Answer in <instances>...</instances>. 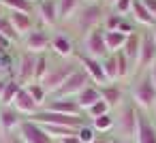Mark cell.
<instances>
[{
  "mask_svg": "<svg viewBox=\"0 0 156 143\" xmlns=\"http://www.w3.org/2000/svg\"><path fill=\"white\" fill-rule=\"evenodd\" d=\"M58 143H81V141L77 139V134H73V137H66V139H62V141H58Z\"/></svg>",
  "mask_w": 156,
  "mask_h": 143,
  "instance_id": "b9f144b4",
  "label": "cell"
},
{
  "mask_svg": "<svg viewBox=\"0 0 156 143\" xmlns=\"http://www.w3.org/2000/svg\"><path fill=\"white\" fill-rule=\"evenodd\" d=\"M43 109H49V111H56V113H64V115H83V111L79 109L75 98H49Z\"/></svg>",
  "mask_w": 156,
  "mask_h": 143,
  "instance_id": "ffe728a7",
  "label": "cell"
},
{
  "mask_svg": "<svg viewBox=\"0 0 156 143\" xmlns=\"http://www.w3.org/2000/svg\"><path fill=\"white\" fill-rule=\"evenodd\" d=\"M77 139H79L81 143H96V141H98V132L92 128L90 122H86L83 126L77 128Z\"/></svg>",
  "mask_w": 156,
  "mask_h": 143,
  "instance_id": "d6a6232c",
  "label": "cell"
},
{
  "mask_svg": "<svg viewBox=\"0 0 156 143\" xmlns=\"http://www.w3.org/2000/svg\"><path fill=\"white\" fill-rule=\"evenodd\" d=\"M150 30H152V37H154V41H156V26H154V28H150Z\"/></svg>",
  "mask_w": 156,
  "mask_h": 143,
  "instance_id": "7dc6e473",
  "label": "cell"
},
{
  "mask_svg": "<svg viewBox=\"0 0 156 143\" xmlns=\"http://www.w3.org/2000/svg\"><path fill=\"white\" fill-rule=\"evenodd\" d=\"M0 107H2V105H0Z\"/></svg>",
  "mask_w": 156,
  "mask_h": 143,
  "instance_id": "816d5d0a",
  "label": "cell"
},
{
  "mask_svg": "<svg viewBox=\"0 0 156 143\" xmlns=\"http://www.w3.org/2000/svg\"><path fill=\"white\" fill-rule=\"evenodd\" d=\"M105 113H111V109H109V105H107V103L101 98V100H96V103H94V105H92V107H90V109H88L83 115H86V117H90V120H94V117L105 115Z\"/></svg>",
  "mask_w": 156,
  "mask_h": 143,
  "instance_id": "d590c367",
  "label": "cell"
},
{
  "mask_svg": "<svg viewBox=\"0 0 156 143\" xmlns=\"http://www.w3.org/2000/svg\"><path fill=\"white\" fill-rule=\"evenodd\" d=\"M128 98L135 103V107L143 113H152L154 105H156V85L152 83L150 73H139L130 77L128 83Z\"/></svg>",
  "mask_w": 156,
  "mask_h": 143,
  "instance_id": "7a4b0ae2",
  "label": "cell"
},
{
  "mask_svg": "<svg viewBox=\"0 0 156 143\" xmlns=\"http://www.w3.org/2000/svg\"><path fill=\"white\" fill-rule=\"evenodd\" d=\"M150 115H152V120L156 122V105H154V109H152V113H150Z\"/></svg>",
  "mask_w": 156,
  "mask_h": 143,
  "instance_id": "bcb514c9",
  "label": "cell"
},
{
  "mask_svg": "<svg viewBox=\"0 0 156 143\" xmlns=\"http://www.w3.org/2000/svg\"><path fill=\"white\" fill-rule=\"evenodd\" d=\"M9 79H11V77H0V98H2V92H5V88H7Z\"/></svg>",
  "mask_w": 156,
  "mask_h": 143,
  "instance_id": "ab89813d",
  "label": "cell"
},
{
  "mask_svg": "<svg viewBox=\"0 0 156 143\" xmlns=\"http://www.w3.org/2000/svg\"><path fill=\"white\" fill-rule=\"evenodd\" d=\"M124 19H126V17H122V15H118V13H113V11L109 9L107 15H105V19H103V28H105L107 32H111V30H120V26H122Z\"/></svg>",
  "mask_w": 156,
  "mask_h": 143,
  "instance_id": "836d02e7",
  "label": "cell"
},
{
  "mask_svg": "<svg viewBox=\"0 0 156 143\" xmlns=\"http://www.w3.org/2000/svg\"><path fill=\"white\" fill-rule=\"evenodd\" d=\"M75 100H77V105H79V109L86 113L96 100H101V90H98V85H94V83H90V85H86L77 96H75Z\"/></svg>",
  "mask_w": 156,
  "mask_h": 143,
  "instance_id": "603a6c76",
  "label": "cell"
},
{
  "mask_svg": "<svg viewBox=\"0 0 156 143\" xmlns=\"http://www.w3.org/2000/svg\"><path fill=\"white\" fill-rule=\"evenodd\" d=\"M130 19H133L137 26H141L143 30H147V28H154V26H156V19L152 17V13L145 9V5L141 2V0H133Z\"/></svg>",
  "mask_w": 156,
  "mask_h": 143,
  "instance_id": "44dd1931",
  "label": "cell"
},
{
  "mask_svg": "<svg viewBox=\"0 0 156 143\" xmlns=\"http://www.w3.org/2000/svg\"><path fill=\"white\" fill-rule=\"evenodd\" d=\"M135 143H156V122L152 120V115H150V113L139 111Z\"/></svg>",
  "mask_w": 156,
  "mask_h": 143,
  "instance_id": "2e32d148",
  "label": "cell"
},
{
  "mask_svg": "<svg viewBox=\"0 0 156 143\" xmlns=\"http://www.w3.org/2000/svg\"><path fill=\"white\" fill-rule=\"evenodd\" d=\"M17 132H20V139L24 143H56L39 122H32L28 117L22 122V126H20Z\"/></svg>",
  "mask_w": 156,
  "mask_h": 143,
  "instance_id": "5bb4252c",
  "label": "cell"
},
{
  "mask_svg": "<svg viewBox=\"0 0 156 143\" xmlns=\"http://www.w3.org/2000/svg\"><path fill=\"white\" fill-rule=\"evenodd\" d=\"M28 92H30V96L34 98V103L43 109L45 105H47V100H49V94L45 92V88L41 85V83H28V85H24Z\"/></svg>",
  "mask_w": 156,
  "mask_h": 143,
  "instance_id": "f546056e",
  "label": "cell"
},
{
  "mask_svg": "<svg viewBox=\"0 0 156 143\" xmlns=\"http://www.w3.org/2000/svg\"><path fill=\"white\" fill-rule=\"evenodd\" d=\"M101 2H103V5H105L107 9H111V7H113V5L118 2V0H101Z\"/></svg>",
  "mask_w": 156,
  "mask_h": 143,
  "instance_id": "ee69618b",
  "label": "cell"
},
{
  "mask_svg": "<svg viewBox=\"0 0 156 143\" xmlns=\"http://www.w3.org/2000/svg\"><path fill=\"white\" fill-rule=\"evenodd\" d=\"M34 15L41 26L47 30H54L60 26V13H58V0H41L34 5Z\"/></svg>",
  "mask_w": 156,
  "mask_h": 143,
  "instance_id": "7c38bea8",
  "label": "cell"
},
{
  "mask_svg": "<svg viewBox=\"0 0 156 143\" xmlns=\"http://www.w3.org/2000/svg\"><path fill=\"white\" fill-rule=\"evenodd\" d=\"M109 143H133V141H126V139H120V137H109Z\"/></svg>",
  "mask_w": 156,
  "mask_h": 143,
  "instance_id": "7bdbcfd3",
  "label": "cell"
},
{
  "mask_svg": "<svg viewBox=\"0 0 156 143\" xmlns=\"http://www.w3.org/2000/svg\"><path fill=\"white\" fill-rule=\"evenodd\" d=\"M0 37H7L9 41L20 43V37H17V32L13 30V26H11V22H9L7 15H5V17H0Z\"/></svg>",
  "mask_w": 156,
  "mask_h": 143,
  "instance_id": "e575fe53",
  "label": "cell"
},
{
  "mask_svg": "<svg viewBox=\"0 0 156 143\" xmlns=\"http://www.w3.org/2000/svg\"><path fill=\"white\" fill-rule=\"evenodd\" d=\"M24 120L26 117L13 105H2V107H0V132L9 134L13 130H20V126H22Z\"/></svg>",
  "mask_w": 156,
  "mask_h": 143,
  "instance_id": "e0dca14e",
  "label": "cell"
},
{
  "mask_svg": "<svg viewBox=\"0 0 156 143\" xmlns=\"http://www.w3.org/2000/svg\"><path fill=\"white\" fill-rule=\"evenodd\" d=\"M22 90V83L15 79V77H11L9 79V83H7V88H5V92H2V98H0V105H13V100H15V96H17V92Z\"/></svg>",
  "mask_w": 156,
  "mask_h": 143,
  "instance_id": "f1b7e54d",
  "label": "cell"
},
{
  "mask_svg": "<svg viewBox=\"0 0 156 143\" xmlns=\"http://www.w3.org/2000/svg\"><path fill=\"white\" fill-rule=\"evenodd\" d=\"M0 2H2V7L7 9V13L9 11H20V13L34 15V5L28 2V0H0Z\"/></svg>",
  "mask_w": 156,
  "mask_h": 143,
  "instance_id": "83f0119b",
  "label": "cell"
},
{
  "mask_svg": "<svg viewBox=\"0 0 156 143\" xmlns=\"http://www.w3.org/2000/svg\"><path fill=\"white\" fill-rule=\"evenodd\" d=\"M75 60H77V64L86 71V75L90 77V81H92L94 85H103V83H107V77H105V71H103L101 60L90 58V56H86V54H81V51H77Z\"/></svg>",
  "mask_w": 156,
  "mask_h": 143,
  "instance_id": "9a60e30c",
  "label": "cell"
},
{
  "mask_svg": "<svg viewBox=\"0 0 156 143\" xmlns=\"http://www.w3.org/2000/svg\"><path fill=\"white\" fill-rule=\"evenodd\" d=\"M49 41H51V32L45 26L37 24L20 43H22V49H26L30 54H45V51H49Z\"/></svg>",
  "mask_w": 156,
  "mask_h": 143,
  "instance_id": "8992f818",
  "label": "cell"
},
{
  "mask_svg": "<svg viewBox=\"0 0 156 143\" xmlns=\"http://www.w3.org/2000/svg\"><path fill=\"white\" fill-rule=\"evenodd\" d=\"M77 60L75 58H58V56H51L49 54V68H47V75L43 77L41 85L45 88V92L49 96H54L58 92V88L69 79V75L77 68Z\"/></svg>",
  "mask_w": 156,
  "mask_h": 143,
  "instance_id": "3957f363",
  "label": "cell"
},
{
  "mask_svg": "<svg viewBox=\"0 0 156 143\" xmlns=\"http://www.w3.org/2000/svg\"><path fill=\"white\" fill-rule=\"evenodd\" d=\"M113 117H115V132L120 134V139H126V141H135V134H137V120H139V109L135 107V103L130 98H126L115 111H113Z\"/></svg>",
  "mask_w": 156,
  "mask_h": 143,
  "instance_id": "277c9868",
  "label": "cell"
},
{
  "mask_svg": "<svg viewBox=\"0 0 156 143\" xmlns=\"http://www.w3.org/2000/svg\"><path fill=\"white\" fill-rule=\"evenodd\" d=\"M141 2L145 5V9L152 13V17L156 19V0H141Z\"/></svg>",
  "mask_w": 156,
  "mask_h": 143,
  "instance_id": "f35d334b",
  "label": "cell"
},
{
  "mask_svg": "<svg viewBox=\"0 0 156 143\" xmlns=\"http://www.w3.org/2000/svg\"><path fill=\"white\" fill-rule=\"evenodd\" d=\"M28 120L45 124V126H66V128H75V130L88 122L86 115H64V113H56V111H49V109H41Z\"/></svg>",
  "mask_w": 156,
  "mask_h": 143,
  "instance_id": "5b68a950",
  "label": "cell"
},
{
  "mask_svg": "<svg viewBox=\"0 0 156 143\" xmlns=\"http://www.w3.org/2000/svg\"><path fill=\"white\" fill-rule=\"evenodd\" d=\"M28 2H32V5H37V2H41V0H28Z\"/></svg>",
  "mask_w": 156,
  "mask_h": 143,
  "instance_id": "681fc988",
  "label": "cell"
},
{
  "mask_svg": "<svg viewBox=\"0 0 156 143\" xmlns=\"http://www.w3.org/2000/svg\"><path fill=\"white\" fill-rule=\"evenodd\" d=\"M92 81H90V77L86 75V71L81 68V66H77L71 75H69V79L58 88V92L54 94V96H49V98H75L86 85H90Z\"/></svg>",
  "mask_w": 156,
  "mask_h": 143,
  "instance_id": "52a82bcc",
  "label": "cell"
},
{
  "mask_svg": "<svg viewBox=\"0 0 156 143\" xmlns=\"http://www.w3.org/2000/svg\"><path fill=\"white\" fill-rule=\"evenodd\" d=\"M83 2H98V0H83Z\"/></svg>",
  "mask_w": 156,
  "mask_h": 143,
  "instance_id": "f907efd6",
  "label": "cell"
},
{
  "mask_svg": "<svg viewBox=\"0 0 156 143\" xmlns=\"http://www.w3.org/2000/svg\"><path fill=\"white\" fill-rule=\"evenodd\" d=\"M156 60V41L152 37V30H143L141 32V49H139V58H137V66H135V75L150 71V66Z\"/></svg>",
  "mask_w": 156,
  "mask_h": 143,
  "instance_id": "9c48e42d",
  "label": "cell"
},
{
  "mask_svg": "<svg viewBox=\"0 0 156 143\" xmlns=\"http://www.w3.org/2000/svg\"><path fill=\"white\" fill-rule=\"evenodd\" d=\"M7 17H9V22H11V26H13V30L17 32V37H20V41L37 26V17L34 15H30V13H20V11H9L7 13Z\"/></svg>",
  "mask_w": 156,
  "mask_h": 143,
  "instance_id": "ac0fdd59",
  "label": "cell"
},
{
  "mask_svg": "<svg viewBox=\"0 0 156 143\" xmlns=\"http://www.w3.org/2000/svg\"><path fill=\"white\" fill-rule=\"evenodd\" d=\"M13 107L24 115V117H32L37 111H41V107L34 103V98L30 96V92L22 85V90L17 92V96H15V100H13Z\"/></svg>",
  "mask_w": 156,
  "mask_h": 143,
  "instance_id": "d6986e66",
  "label": "cell"
},
{
  "mask_svg": "<svg viewBox=\"0 0 156 143\" xmlns=\"http://www.w3.org/2000/svg\"><path fill=\"white\" fill-rule=\"evenodd\" d=\"M98 90H101V98L109 105L111 111H115L128 98V85H124L122 81H107L98 85Z\"/></svg>",
  "mask_w": 156,
  "mask_h": 143,
  "instance_id": "4fadbf2b",
  "label": "cell"
},
{
  "mask_svg": "<svg viewBox=\"0 0 156 143\" xmlns=\"http://www.w3.org/2000/svg\"><path fill=\"white\" fill-rule=\"evenodd\" d=\"M83 5V0H58V13H60V26H64Z\"/></svg>",
  "mask_w": 156,
  "mask_h": 143,
  "instance_id": "cb8c5ba5",
  "label": "cell"
},
{
  "mask_svg": "<svg viewBox=\"0 0 156 143\" xmlns=\"http://www.w3.org/2000/svg\"><path fill=\"white\" fill-rule=\"evenodd\" d=\"M41 126L47 130V134H49L54 141H62V139H66V137L77 134L75 128H66V126H45V124H41Z\"/></svg>",
  "mask_w": 156,
  "mask_h": 143,
  "instance_id": "1f68e13d",
  "label": "cell"
},
{
  "mask_svg": "<svg viewBox=\"0 0 156 143\" xmlns=\"http://www.w3.org/2000/svg\"><path fill=\"white\" fill-rule=\"evenodd\" d=\"M5 15H7V9L2 7V2H0V17H5Z\"/></svg>",
  "mask_w": 156,
  "mask_h": 143,
  "instance_id": "f6af8a7d",
  "label": "cell"
},
{
  "mask_svg": "<svg viewBox=\"0 0 156 143\" xmlns=\"http://www.w3.org/2000/svg\"><path fill=\"white\" fill-rule=\"evenodd\" d=\"M130 9H133V0H118V2L111 7V11L122 15V17H130Z\"/></svg>",
  "mask_w": 156,
  "mask_h": 143,
  "instance_id": "8d00e7d4",
  "label": "cell"
},
{
  "mask_svg": "<svg viewBox=\"0 0 156 143\" xmlns=\"http://www.w3.org/2000/svg\"><path fill=\"white\" fill-rule=\"evenodd\" d=\"M34 68H37V54H30L26 49H22L15 58V71H13V77L22 83V85H28V83H34Z\"/></svg>",
  "mask_w": 156,
  "mask_h": 143,
  "instance_id": "ba28073f",
  "label": "cell"
},
{
  "mask_svg": "<svg viewBox=\"0 0 156 143\" xmlns=\"http://www.w3.org/2000/svg\"><path fill=\"white\" fill-rule=\"evenodd\" d=\"M90 124H92V128H94L96 132H101V134L111 132V130L115 128L113 111H111V113H105V115H98V117H94V120H90Z\"/></svg>",
  "mask_w": 156,
  "mask_h": 143,
  "instance_id": "4316f807",
  "label": "cell"
},
{
  "mask_svg": "<svg viewBox=\"0 0 156 143\" xmlns=\"http://www.w3.org/2000/svg\"><path fill=\"white\" fill-rule=\"evenodd\" d=\"M147 73H150V77H152V83L156 85V60H154V64L150 66V71H147Z\"/></svg>",
  "mask_w": 156,
  "mask_h": 143,
  "instance_id": "60d3db41",
  "label": "cell"
},
{
  "mask_svg": "<svg viewBox=\"0 0 156 143\" xmlns=\"http://www.w3.org/2000/svg\"><path fill=\"white\" fill-rule=\"evenodd\" d=\"M103 71H105V77L107 81H120V71H118V56L115 54H107L103 60Z\"/></svg>",
  "mask_w": 156,
  "mask_h": 143,
  "instance_id": "d4e9b609",
  "label": "cell"
},
{
  "mask_svg": "<svg viewBox=\"0 0 156 143\" xmlns=\"http://www.w3.org/2000/svg\"><path fill=\"white\" fill-rule=\"evenodd\" d=\"M107 7L101 2H83L81 5V9L64 24V26H69L71 28V37H77L79 39V43L92 32V30H96V28H101L103 26V19H105V15H107Z\"/></svg>",
  "mask_w": 156,
  "mask_h": 143,
  "instance_id": "6da1fadb",
  "label": "cell"
},
{
  "mask_svg": "<svg viewBox=\"0 0 156 143\" xmlns=\"http://www.w3.org/2000/svg\"><path fill=\"white\" fill-rule=\"evenodd\" d=\"M141 28H137L135 32H130L128 37H126V43H124V47H122V51H124V56L137 66V58H139V49H141Z\"/></svg>",
  "mask_w": 156,
  "mask_h": 143,
  "instance_id": "7402d4cb",
  "label": "cell"
},
{
  "mask_svg": "<svg viewBox=\"0 0 156 143\" xmlns=\"http://www.w3.org/2000/svg\"><path fill=\"white\" fill-rule=\"evenodd\" d=\"M11 143H24V141H22V139H20V137H17V139H13V141H11Z\"/></svg>",
  "mask_w": 156,
  "mask_h": 143,
  "instance_id": "c3c4849f",
  "label": "cell"
},
{
  "mask_svg": "<svg viewBox=\"0 0 156 143\" xmlns=\"http://www.w3.org/2000/svg\"><path fill=\"white\" fill-rule=\"evenodd\" d=\"M49 68V51L37 54V68H34V83H41Z\"/></svg>",
  "mask_w": 156,
  "mask_h": 143,
  "instance_id": "4dcf8cb0",
  "label": "cell"
},
{
  "mask_svg": "<svg viewBox=\"0 0 156 143\" xmlns=\"http://www.w3.org/2000/svg\"><path fill=\"white\" fill-rule=\"evenodd\" d=\"M49 54L58 56V58H75L77 49H75V39L64 32V30H54L51 32V41H49Z\"/></svg>",
  "mask_w": 156,
  "mask_h": 143,
  "instance_id": "30bf717a",
  "label": "cell"
},
{
  "mask_svg": "<svg viewBox=\"0 0 156 143\" xmlns=\"http://www.w3.org/2000/svg\"><path fill=\"white\" fill-rule=\"evenodd\" d=\"M126 37H128V34H124V32H120V30H111V32L105 30V43H107L109 54L120 51V49L124 47V43H126Z\"/></svg>",
  "mask_w": 156,
  "mask_h": 143,
  "instance_id": "484cf974",
  "label": "cell"
},
{
  "mask_svg": "<svg viewBox=\"0 0 156 143\" xmlns=\"http://www.w3.org/2000/svg\"><path fill=\"white\" fill-rule=\"evenodd\" d=\"M15 43L13 41H9L7 37H0V54L2 56H11V47H13Z\"/></svg>",
  "mask_w": 156,
  "mask_h": 143,
  "instance_id": "74e56055",
  "label": "cell"
},
{
  "mask_svg": "<svg viewBox=\"0 0 156 143\" xmlns=\"http://www.w3.org/2000/svg\"><path fill=\"white\" fill-rule=\"evenodd\" d=\"M81 47H83L81 54H86V56H90V58H96V60H103V58L109 54L107 43H105V28L101 26V28L92 30V32L81 41Z\"/></svg>",
  "mask_w": 156,
  "mask_h": 143,
  "instance_id": "8fae6325",
  "label": "cell"
}]
</instances>
